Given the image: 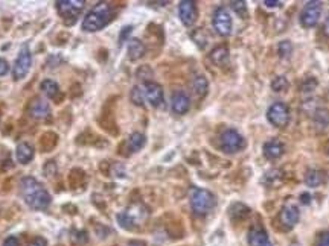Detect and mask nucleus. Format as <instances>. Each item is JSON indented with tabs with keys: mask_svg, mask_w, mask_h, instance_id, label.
Masks as SVG:
<instances>
[{
	"mask_svg": "<svg viewBox=\"0 0 329 246\" xmlns=\"http://www.w3.org/2000/svg\"><path fill=\"white\" fill-rule=\"evenodd\" d=\"M20 193L26 205L32 210H46L52 202V196L49 195V191L35 178L31 176L21 179Z\"/></svg>",
	"mask_w": 329,
	"mask_h": 246,
	"instance_id": "f257e3e1",
	"label": "nucleus"
},
{
	"mask_svg": "<svg viewBox=\"0 0 329 246\" xmlns=\"http://www.w3.org/2000/svg\"><path fill=\"white\" fill-rule=\"evenodd\" d=\"M112 15H113L112 6L107 2H99L82 18V29L86 32H98L108 24V21L112 20Z\"/></svg>",
	"mask_w": 329,
	"mask_h": 246,
	"instance_id": "f03ea898",
	"label": "nucleus"
},
{
	"mask_svg": "<svg viewBox=\"0 0 329 246\" xmlns=\"http://www.w3.org/2000/svg\"><path fill=\"white\" fill-rule=\"evenodd\" d=\"M216 205V198L212 191L206 188H194L190 191V207L192 211L198 216L210 213Z\"/></svg>",
	"mask_w": 329,
	"mask_h": 246,
	"instance_id": "7ed1b4c3",
	"label": "nucleus"
},
{
	"mask_svg": "<svg viewBox=\"0 0 329 246\" xmlns=\"http://www.w3.org/2000/svg\"><path fill=\"white\" fill-rule=\"evenodd\" d=\"M219 146L226 154H236L245 148V139L236 129H226L219 137Z\"/></svg>",
	"mask_w": 329,
	"mask_h": 246,
	"instance_id": "20e7f679",
	"label": "nucleus"
},
{
	"mask_svg": "<svg viewBox=\"0 0 329 246\" xmlns=\"http://www.w3.org/2000/svg\"><path fill=\"white\" fill-rule=\"evenodd\" d=\"M212 24H213V29L218 35L221 37H229L232 34V15L229 12L227 8L224 6H219L215 9L213 17H212Z\"/></svg>",
	"mask_w": 329,
	"mask_h": 246,
	"instance_id": "39448f33",
	"label": "nucleus"
},
{
	"mask_svg": "<svg viewBox=\"0 0 329 246\" xmlns=\"http://www.w3.org/2000/svg\"><path fill=\"white\" fill-rule=\"evenodd\" d=\"M267 120L276 128H285L290 122V109L284 102H274L267 109Z\"/></svg>",
	"mask_w": 329,
	"mask_h": 246,
	"instance_id": "423d86ee",
	"label": "nucleus"
},
{
	"mask_svg": "<svg viewBox=\"0 0 329 246\" xmlns=\"http://www.w3.org/2000/svg\"><path fill=\"white\" fill-rule=\"evenodd\" d=\"M31 66H32V55H31V50L27 46H23L18 52V57L12 66V76L15 81H20L23 79L27 73L31 70Z\"/></svg>",
	"mask_w": 329,
	"mask_h": 246,
	"instance_id": "0eeeda50",
	"label": "nucleus"
},
{
	"mask_svg": "<svg viewBox=\"0 0 329 246\" xmlns=\"http://www.w3.org/2000/svg\"><path fill=\"white\" fill-rule=\"evenodd\" d=\"M84 0H60L55 5H57V11L60 12V15L69 24V18H72V23H75L76 17L84 8Z\"/></svg>",
	"mask_w": 329,
	"mask_h": 246,
	"instance_id": "6e6552de",
	"label": "nucleus"
},
{
	"mask_svg": "<svg viewBox=\"0 0 329 246\" xmlns=\"http://www.w3.org/2000/svg\"><path fill=\"white\" fill-rule=\"evenodd\" d=\"M320 15H322V3L320 2H308L304 9L300 12V24L310 29V27H314L319 20H320Z\"/></svg>",
	"mask_w": 329,
	"mask_h": 246,
	"instance_id": "1a4fd4ad",
	"label": "nucleus"
},
{
	"mask_svg": "<svg viewBox=\"0 0 329 246\" xmlns=\"http://www.w3.org/2000/svg\"><path fill=\"white\" fill-rule=\"evenodd\" d=\"M178 17L184 26H192L198 18V9L197 3L192 0H183L178 5Z\"/></svg>",
	"mask_w": 329,
	"mask_h": 246,
	"instance_id": "9d476101",
	"label": "nucleus"
},
{
	"mask_svg": "<svg viewBox=\"0 0 329 246\" xmlns=\"http://www.w3.org/2000/svg\"><path fill=\"white\" fill-rule=\"evenodd\" d=\"M142 88H144V93H145V99L150 102L151 106L159 108V106L163 105V90L157 82L145 81Z\"/></svg>",
	"mask_w": 329,
	"mask_h": 246,
	"instance_id": "9b49d317",
	"label": "nucleus"
},
{
	"mask_svg": "<svg viewBox=\"0 0 329 246\" xmlns=\"http://www.w3.org/2000/svg\"><path fill=\"white\" fill-rule=\"evenodd\" d=\"M50 105L41 99V97H35L31 103H29V114L32 119L35 120H46L50 117Z\"/></svg>",
	"mask_w": 329,
	"mask_h": 246,
	"instance_id": "f8f14e48",
	"label": "nucleus"
},
{
	"mask_svg": "<svg viewBox=\"0 0 329 246\" xmlns=\"http://www.w3.org/2000/svg\"><path fill=\"white\" fill-rule=\"evenodd\" d=\"M279 219H281V224L285 227V228H293L297 225L299 219H300V211L296 205H285L282 210H281V214H279Z\"/></svg>",
	"mask_w": 329,
	"mask_h": 246,
	"instance_id": "ddd939ff",
	"label": "nucleus"
},
{
	"mask_svg": "<svg viewBox=\"0 0 329 246\" xmlns=\"http://www.w3.org/2000/svg\"><path fill=\"white\" fill-rule=\"evenodd\" d=\"M247 242H249V246H273L265 230L262 227H252L249 230V234H247Z\"/></svg>",
	"mask_w": 329,
	"mask_h": 246,
	"instance_id": "4468645a",
	"label": "nucleus"
},
{
	"mask_svg": "<svg viewBox=\"0 0 329 246\" xmlns=\"http://www.w3.org/2000/svg\"><path fill=\"white\" fill-rule=\"evenodd\" d=\"M171 108L172 111L178 116H183L189 111L190 108V99L184 91H175L172 94V100H171Z\"/></svg>",
	"mask_w": 329,
	"mask_h": 246,
	"instance_id": "2eb2a0df",
	"label": "nucleus"
},
{
	"mask_svg": "<svg viewBox=\"0 0 329 246\" xmlns=\"http://www.w3.org/2000/svg\"><path fill=\"white\" fill-rule=\"evenodd\" d=\"M262 152H264V157L267 160H276L284 154V145L278 139H271V140L264 143Z\"/></svg>",
	"mask_w": 329,
	"mask_h": 246,
	"instance_id": "dca6fc26",
	"label": "nucleus"
},
{
	"mask_svg": "<svg viewBox=\"0 0 329 246\" xmlns=\"http://www.w3.org/2000/svg\"><path fill=\"white\" fill-rule=\"evenodd\" d=\"M313 122L319 132L329 131V111L323 108H317L313 113Z\"/></svg>",
	"mask_w": 329,
	"mask_h": 246,
	"instance_id": "f3484780",
	"label": "nucleus"
},
{
	"mask_svg": "<svg viewBox=\"0 0 329 246\" xmlns=\"http://www.w3.org/2000/svg\"><path fill=\"white\" fill-rule=\"evenodd\" d=\"M145 55V46L141 40L137 38H130L128 40V58L131 61H136L142 58Z\"/></svg>",
	"mask_w": 329,
	"mask_h": 246,
	"instance_id": "a211bd4d",
	"label": "nucleus"
},
{
	"mask_svg": "<svg viewBox=\"0 0 329 246\" xmlns=\"http://www.w3.org/2000/svg\"><path fill=\"white\" fill-rule=\"evenodd\" d=\"M15 157H17V161H18V163H21V164H27V163H31V160L34 158V148H32L29 143L21 142V143L17 146Z\"/></svg>",
	"mask_w": 329,
	"mask_h": 246,
	"instance_id": "6ab92c4d",
	"label": "nucleus"
},
{
	"mask_svg": "<svg viewBox=\"0 0 329 246\" xmlns=\"http://www.w3.org/2000/svg\"><path fill=\"white\" fill-rule=\"evenodd\" d=\"M209 57L213 64L221 67L229 61V49H227V46H216L215 49H212Z\"/></svg>",
	"mask_w": 329,
	"mask_h": 246,
	"instance_id": "aec40b11",
	"label": "nucleus"
},
{
	"mask_svg": "<svg viewBox=\"0 0 329 246\" xmlns=\"http://www.w3.org/2000/svg\"><path fill=\"white\" fill-rule=\"evenodd\" d=\"M192 90H194V94L197 97H204L209 91V81L206 76L203 75H197L194 79H192Z\"/></svg>",
	"mask_w": 329,
	"mask_h": 246,
	"instance_id": "412c9836",
	"label": "nucleus"
},
{
	"mask_svg": "<svg viewBox=\"0 0 329 246\" xmlns=\"http://www.w3.org/2000/svg\"><path fill=\"white\" fill-rule=\"evenodd\" d=\"M325 182V173L317 169H310L305 173V184L311 188H316Z\"/></svg>",
	"mask_w": 329,
	"mask_h": 246,
	"instance_id": "4be33fe9",
	"label": "nucleus"
},
{
	"mask_svg": "<svg viewBox=\"0 0 329 246\" xmlns=\"http://www.w3.org/2000/svg\"><path fill=\"white\" fill-rule=\"evenodd\" d=\"M145 143H147V139H145V135H144L142 132H133V134L128 137V142H127L128 149H130L131 152L141 151V149L145 146Z\"/></svg>",
	"mask_w": 329,
	"mask_h": 246,
	"instance_id": "5701e85b",
	"label": "nucleus"
},
{
	"mask_svg": "<svg viewBox=\"0 0 329 246\" xmlns=\"http://www.w3.org/2000/svg\"><path fill=\"white\" fill-rule=\"evenodd\" d=\"M40 90H41V91L46 94V97H49V99H53L55 96L60 93L58 84H57L55 81H52V79H44V81L41 82V85H40Z\"/></svg>",
	"mask_w": 329,
	"mask_h": 246,
	"instance_id": "b1692460",
	"label": "nucleus"
},
{
	"mask_svg": "<svg viewBox=\"0 0 329 246\" xmlns=\"http://www.w3.org/2000/svg\"><path fill=\"white\" fill-rule=\"evenodd\" d=\"M249 214H250V208L244 204L236 202L230 207V217L233 219V221H242V219L247 217Z\"/></svg>",
	"mask_w": 329,
	"mask_h": 246,
	"instance_id": "393cba45",
	"label": "nucleus"
},
{
	"mask_svg": "<svg viewBox=\"0 0 329 246\" xmlns=\"http://www.w3.org/2000/svg\"><path fill=\"white\" fill-rule=\"evenodd\" d=\"M130 100L136 105V106H145V93H144V88L141 87H133L131 91H130Z\"/></svg>",
	"mask_w": 329,
	"mask_h": 246,
	"instance_id": "a878e982",
	"label": "nucleus"
},
{
	"mask_svg": "<svg viewBox=\"0 0 329 246\" xmlns=\"http://www.w3.org/2000/svg\"><path fill=\"white\" fill-rule=\"evenodd\" d=\"M290 87V82L285 76H276L273 81H271V90L274 93H282V91H287Z\"/></svg>",
	"mask_w": 329,
	"mask_h": 246,
	"instance_id": "bb28decb",
	"label": "nucleus"
},
{
	"mask_svg": "<svg viewBox=\"0 0 329 246\" xmlns=\"http://www.w3.org/2000/svg\"><path fill=\"white\" fill-rule=\"evenodd\" d=\"M116 219H118V224H119L124 230H134V228L137 227V224L133 221V217H131L127 211H121V213L116 216Z\"/></svg>",
	"mask_w": 329,
	"mask_h": 246,
	"instance_id": "cd10ccee",
	"label": "nucleus"
},
{
	"mask_svg": "<svg viewBox=\"0 0 329 246\" xmlns=\"http://www.w3.org/2000/svg\"><path fill=\"white\" fill-rule=\"evenodd\" d=\"M317 85H319V82H317V79L316 78H307L305 81H304V84L300 85V91L304 93V94H311L316 88H317Z\"/></svg>",
	"mask_w": 329,
	"mask_h": 246,
	"instance_id": "c85d7f7f",
	"label": "nucleus"
},
{
	"mask_svg": "<svg viewBox=\"0 0 329 246\" xmlns=\"http://www.w3.org/2000/svg\"><path fill=\"white\" fill-rule=\"evenodd\" d=\"M291 52H293V44H291L290 40H284L278 44V55L282 60L288 58L291 55Z\"/></svg>",
	"mask_w": 329,
	"mask_h": 246,
	"instance_id": "c756f323",
	"label": "nucleus"
},
{
	"mask_svg": "<svg viewBox=\"0 0 329 246\" xmlns=\"http://www.w3.org/2000/svg\"><path fill=\"white\" fill-rule=\"evenodd\" d=\"M192 40L195 41V44L200 47V49H204L206 47V44H207V35L204 34V31L203 29H197L195 32H192Z\"/></svg>",
	"mask_w": 329,
	"mask_h": 246,
	"instance_id": "7c9ffc66",
	"label": "nucleus"
},
{
	"mask_svg": "<svg viewBox=\"0 0 329 246\" xmlns=\"http://www.w3.org/2000/svg\"><path fill=\"white\" fill-rule=\"evenodd\" d=\"M230 5H232V9H233L241 18H244V17L247 15V6H245L247 3H245V2H232Z\"/></svg>",
	"mask_w": 329,
	"mask_h": 246,
	"instance_id": "2f4dec72",
	"label": "nucleus"
},
{
	"mask_svg": "<svg viewBox=\"0 0 329 246\" xmlns=\"http://www.w3.org/2000/svg\"><path fill=\"white\" fill-rule=\"evenodd\" d=\"M131 31H133V26H125L124 29L121 31V34H119V46H121L124 41H127V40H128V37H130Z\"/></svg>",
	"mask_w": 329,
	"mask_h": 246,
	"instance_id": "473e14b6",
	"label": "nucleus"
},
{
	"mask_svg": "<svg viewBox=\"0 0 329 246\" xmlns=\"http://www.w3.org/2000/svg\"><path fill=\"white\" fill-rule=\"evenodd\" d=\"M72 239L78 243H86L87 242V233L86 231H76L75 236H72Z\"/></svg>",
	"mask_w": 329,
	"mask_h": 246,
	"instance_id": "72a5a7b5",
	"label": "nucleus"
},
{
	"mask_svg": "<svg viewBox=\"0 0 329 246\" xmlns=\"http://www.w3.org/2000/svg\"><path fill=\"white\" fill-rule=\"evenodd\" d=\"M3 246H20V240H18V237H15V236H9V237L3 242Z\"/></svg>",
	"mask_w": 329,
	"mask_h": 246,
	"instance_id": "f704fd0d",
	"label": "nucleus"
},
{
	"mask_svg": "<svg viewBox=\"0 0 329 246\" xmlns=\"http://www.w3.org/2000/svg\"><path fill=\"white\" fill-rule=\"evenodd\" d=\"M8 72H9V64H8V61L3 60V58H0V76H5Z\"/></svg>",
	"mask_w": 329,
	"mask_h": 246,
	"instance_id": "c9c22d12",
	"label": "nucleus"
},
{
	"mask_svg": "<svg viewBox=\"0 0 329 246\" xmlns=\"http://www.w3.org/2000/svg\"><path fill=\"white\" fill-rule=\"evenodd\" d=\"M319 246H329V231L319 237Z\"/></svg>",
	"mask_w": 329,
	"mask_h": 246,
	"instance_id": "e433bc0d",
	"label": "nucleus"
},
{
	"mask_svg": "<svg viewBox=\"0 0 329 246\" xmlns=\"http://www.w3.org/2000/svg\"><path fill=\"white\" fill-rule=\"evenodd\" d=\"M264 5H265L267 8H271V9H273V8H279L282 3L279 2V0H265Z\"/></svg>",
	"mask_w": 329,
	"mask_h": 246,
	"instance_id": "4c0bfd02",
	"label": "nucleus"
},
{
	"mask_svg": "<svg viewBox=\"0 0 329 246\" xmlns=\"http://www.w3.org/2000/svg\"><path fill=\"white\" fill-rule=\"evenodd\" d=\"M29 246H47V242H46L43 237H35V239L31 242Z\"/></svg>",
	"mask_w": 329,
	"mask_h": 246,
	"instance_id": "58836bf2",
	"label": "nucleus"
},
{
	"mask_svg": "<svg viewBox=\"0 0 329 246\" xmlns=\"http://www.w3.org/2000/svg\"><path fill=\"white\" fill-rule=\"evenodd\" d=\"M300 202L302 204H310L311 202V196L308 193H302L300 195Z\"/></svg>",
	"mask_w": 329,
	"mask_h": 246,
	"instance_id": "ea45409f",
	"label": "nucleus"
},
{
	"mask_svg": "<svg viewBox=\"0 0 329 246\" xmlns=\"http://www.w3.org/2000/svg\"><path fill=\"white\" fill-rule=\"evenodd\" d=\"M127 246H145V243L142 240H131L127 243Z\"/></svg>",
	"mask_w": 329,
	"mask_h": 246,
	"instance_id": "a19ab883",
	"label": "nucleus"
},
{
	"mask_svg": "<svg viewBox=\"0 0 329 246\" xmlns=\"http://www.w3.org/2000/svg\"><path fill=\"white\" fill-rule=\"evenodd\" d=\"M325 31H326V34H329V17L325 21Z\"/></svg>",
	"mask_w": 329,
	"mask_h": 246,
	"instance_id": "79ce46f5",
	"label": "nucleus"
}]
</instances>
